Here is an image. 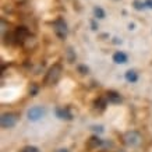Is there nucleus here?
Returning a JSON list of instances; mask_svg holds the SVG:
<instances>
[{
    "instance_id": "obj_1",
    "label": "nucleus",
    "mask_w": 152,
    "mask_h": 152,
    "mask_svg": "<svg viewBox=\"0 0 152 152\" xmlns=\"http://www.w3.org/2000/svg\"><path fill=\"white\" fill-rule=\"evenodd\" d=\"M60 75H61V66L60 64H55L53 67H50L49 69V71L46 73V75H45V84L46 85H52V84H56L57 81H59Z\"/></svg>"
},
{
    "instance_id": "obj_2",
    "label": "nucleus",
    "mask_w": 152,
    "mask_h": 152,
    "mask_svg": "<svg viewBox=\"0 0 152 152\" xmlns=\"http://www.w3.org/2000/svg\"><path fill=\"white\" fill-rule=\"evenodd\" d=\"M53 28H55V34L57 35V38L66 39L67 34H69V28H67V24L64 23V20L57 18L55 23H53Z\"/></svg>"
},
{
    "instance_id": "obj_3",
    "label": "nucleus",
    "mask_w": 152,
    "mask_h": 152,
    "mask_svg": "<svg viewBox=\"0 0 152 152\" xmlns=\"http://www.w3.org/2000/svg\"><path fill=\"white\" fill-rule=\"evenodd\" d=\"M17 120H18V116L15 113H4V115H1L0 123H1L3 129H13L17 124Z\"/></svg>"
},
{
    "instance_id": "obj_4",
    "label": "nucleus",
    "mask_w": 152,
    "mask_h": 152,
    "mask_svg": "<svg viewBox=\"0 0 152 152\" xmlns=\"http://www.w3.org/2000/svg\"><path fill=\"white\" fill-rule=\"evenodd\" d=\"M123 140H124V144L127 147H135L141 141V135L137 131H127L123 135Z\"/></svg>"
},
{
    "instance_id": "obj_5",
    "label": "nucleus",
    "mask_w": 152,
    "mask_h": 152,
    "mask_svg": "<svg viewBox=\"0 0 152 152\" xmlns=\"http://www.w3.org/2000/svg\"><path fill=\"white\" fill-rule=\"evenodd\" d=\"M27 116L31 121H38V120H41L45 116V109L42 106H34V107H31L28 110Z\"/></svg>"
},
{
    "instance_id": "obj_6",
    "label": "nucleus",
    "mask_w": 152,
    "mask_h": 152,
    "mask_svg": "<svg viewBox=\"0 0 152 152\" xmlns=\"http://www.w3.org/2000/svg\"><path fill=\"white\" fill-rule=\"evenodd\" d=\"M55 113H56V116L61 120H71L73 119V113H71V110H70L69 107H64V106L56 107Z\"/></svg>"
},
{
    "instance_id": "obj_7",
    "label": "nucleus",
    "mask_w": 152,
    "mask_h": 152,
    "mask_svg": "<svg viewBox=\"0 0 152 152\" xmlns=\"http://www.w3.org/2000/svg\"><path fill=\"white\" fill-rule=\"evenodd\" d=\"M28 35H29V31H28L27 27H18L14 31V39L17 42H20V43L25 41L28 38Z\"/></svg>"
},
{
    "instance_id": "obj_8",
    "label": "nucleus",
    "mask_w": 152,
    "mask_h": 152,
    "mask_svg": "<svg viewBox=\"0 0 152 152\" xmlns=\"http://www.w3.org/2000/svg\"><path fill=\"white\" fill-rule=\"evenodd\" d=\"M103 140H101L98 135H92L91 138L87 141V148L88 149H98V148L103 147Z\"/></svg>"
},
{
    "instance_id": "obj_9",
    "label": "nucleus",
    "mask_w": 152,
    "mask_h": 152,
    "mask_svg": "<svg viewBox=\"0 0 152 152\" xmlns=\"http://www.w3.org/2000/svg\"><path fill=\"white\" fill-rule=\"evenodd\" d=\"M106 98H107V101L112 102V103H115V105H117V103H120V102L123 101L121 95H120L117 91H107Z\"/></svg>"
},
{
    "instance_id": "obj_10",
    "label": "nucleus",
    "mask_w": 152,
    "mask_h": 152,
    "mask_svg": "<svg viewBox=\"0 0 152 152\" xmlns=\"http://www.w3.org/2000/svg\"><path fill=\"white\" fill-rule=\"evenodd\" d=\"M127 60H129V57L124 52H116L113 55V61L117 64H124V63H127Z\"/></svg>"
},
{
    "instance_id": "obj_11",
    "label": "nucleus",
    "mask_w": 152,
    "mask_h": 152,
    "mask_svg": "<svg viewBox=\"0 0 152 152\" xmlns=\"http://www.w3.org/2000/svg\"><path fill=\"white\" fill-rule=\"evenodd\" d=\"M106 99L105 98H98V99H95V102H94V106H95V109H98V110H105L106 109Z\"/></svg>"
},
{
    "instance_id": "obj_12",
    "label": "nucleus",
    "mask_w": 152,
    "mask_h": 152,
    "mask_svg": "<svg viewBox=\"0 0 152 152\" xmlns=\"http://www.w3.org/2000/svg\"><path fill=\"white\" fill-rule=\"evenodd\" d=\"M126 80H127L129 83H131V84L137 83V81H138V74L135 73L134 70H129V71L126 73Z\"/></svg>"
},
{
    "instance_id": "obj_13",
    "label": "nucleus",
    "mask_w": 152,
    "mask_h": 152,
    "mask_svg": "<svg viewBox=\"0 0 152 152\" xmlns=\"http://www.w3.org/2000/svg\"><path fill=\"white\" fill-rule=\"evenodd\" d=\"M66 59L69 63H74L75 59H77V56H75V52L73 50V48H69L67 50H66Z\"/></svg>"
},
{
    "instance_id": "obj_14",
    "label": "nucleus",
    "mask_w": 152,
    "mask_h": 152,
    "mask_svg": "<svg viewBox=\"0 0 152 152\" xmlns=\"http://www.w3.org/2000/svg\"><path fill=\"white\" fill-rule=\"evenodd\" d=\"M94 14H95L96 18H105V11H103V9H101V7H95V9H94Z\"/></svg>"
},
{
    "instance_id": "obj_15",
    "label": "nucleus",
    "mask_w": 152,
    "mask_h": 152,
    "mask_svg": "<svg viewBox=\"0 0 152 152\" xmlns=\"http://www.w3.org/2000/svg\"><path fill=\"white\" fill-rule=\"evenodd\" d=\"M133 6H134V9H135V10H144L145 7H147V4H145V3H142L141 0H134Z\"/></svg>"
},
{
    "instance_id": "obj_16",
    "label": "nucleus",
    "mask_w": 152,
    "mask_h": 152,
    "mask_svg": "<svg viewBox=\"0 0 152 152\" xmlns=\"http://www.w3.org/2000/svg\"><path fill=\"white\" fill-rule=\"evenodd\" d=\"M38 92H39V87H38L37 84H31V87H29V95L31 96H37Z\"/></svg>"
},
{
    "instance_id": "obj_17",
    "label": "nucleus",
    "mask_w": 152,
    "mask_h": 152,
    "mask_svg": "<svg viewBox=\"0 0 152 152\" xmlns=\"http://www.w3.org/2000/svg\"><path fill=\"white\" fill-rule=\"evenodd\" d=\"M77 71H78L81 75H87V74L89 73V69H88L85 64H80L78 67H77Z\"/></svg>"
},
{
    "instance_id": "obj_18",
    "label": "nucleus",
    "mask_w": 152,
    "mask_h": 152,
    "mask_svg": "<svg viewBox=\"0 0 152 152\" xmlns=\"http://www.w3.org/2000/svg\"><path fill=\"white\" fill-rule=\"evenodd\" d=\"M21 152H39L37 147H32V145H28V147H24L21 149Z\"/></svg>"
},
{
    "instance_id": "obj_19",
    "label": "nucleus",
    "mask_w": 152,
    "mask_h": 152,
    "mask_svg": "<svg viewBox=\"0 0 152 152\" xmlns=\"http://www.w3.org/2000/svg\"><path fill=\"white\" fill-rule=\"evenodd\" d=\"M91 130H92V131H95L96 134H102L103 131H105L102 126H92V127H91Z\"/></svg>"
},
{
    "instance_id": "obj_20",
    "label": "nucleus",
    "mask_w": 152,
    "mask_h": 152,
    "mask_svg": "<svg viewBox=\"0 0 152 152\" xmlns=\"http://www.w3.org/2000/svg\"><path fill=\"white\" fill-rule=\"evenodd\" d=\"M91 27H92L94 31H95V29H98V25H96V23H95V21H91Z\"/></svg>"
},
{
    "instance_id": "obj_21",
    "label": "nucleus",
    "mask_w": 152,
    "mask_h": 152,
    "mask_svg": "<svg viewBox=\"0 0 152 152\" xmlns=\"http://www.w3.org/2000/svg\"><path fill=\"white\" fill-rule=\"evenodd\" d=\"M145 4H147V7L152 9V0H147V1H145Z\"/></svg>"
},
{
    "instance_id": "obj_22",
    "label": "nucleus",
    "mask_w": 152,
    "mask_h": 152,
    "mask_svg": "<svg viewBox=\"0 0 152 152\" xmlns=\"http://www.w3.org/2000/svg\"><path fill=\"white\" fill-rule=\"evenodd\" d=\"M56 152H70L69 149H66V148H60V149H57Z\"/></svg>"
},
{
    "instance_id": "obj_23",
    "label": "nucleus",
    "mask_w": 152,
    "mask_h": 152,
    "mask_svg": "<svg viewBox=\"0 0 152 152\" xmlns=\"http://www.w3.org/2000/svg\"><path fill=\"white\" fill-rule=\"evenodd\" d=\"M113 43H121V41H119L117 38H115V41H113Z\"/></svg>"
}]
</instances>
